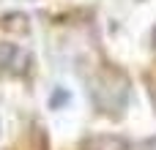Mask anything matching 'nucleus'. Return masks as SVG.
I'll return each instance as SVG.
<instances>
[{
  "label": "nucleus",
  "mask_w": 156,
  "mask_h": 150,
  "mask_svg": "<svg viewBox=\"0 0 156 150\" xmlns=\"http://www.w3.org/2000/svg\"><path fill=\"white\" fill-rule=\"evenodd\" d=\"M33 66H36L33 55L27 49H22V46H14L5 74H11V77H27V74H33Z\"/></svg>",
  "instance_id": "obj_3"
},
{
  "label": "nucleus",
  "mask_w": 156,
  "mask_h": 150,
  "mask_svg": "<svg viewBox=\"0 0 156 150\" xmlns=\"http://www.w3.org/2000/svg\"><path fill=\"white\" fill-rule=\"evenodd\" d=\"M143 150H156V134H154V137H148V139L143 142Z\"/></svg>",
  "instance_id": "obj_6"
},
{
  "label": "nucleus",
  "mask_w": 156,
  "mask_h": 150,
  "mask_svg": "<svg viewBox=\"0 0 156 150\" xmlns=\"http://www.w3.org/2000/svg\"><path fill=\"white\" fill-rule=\"evenodd\" d=\"M80 150H132V145L118 134H93L80 142Z\"/></svg>",
  "instance_id": "obj_2"
},
{
  "label": "nucleus",
  "mask_w": 156,
  "mask_h": 150,
  "mask_svg": "<svg viewBox=\"0 0 156 150\" xmlns=\"http://www.w3.org/2000/svg\"><path fill=\"white\" fill-rule=\"evenodd\" d=\"M90 98L104 112H110V109H115V115L123 112V107L129 101V79H126V74L121 68H115V66H101L96 71V82L90 85Z\"/></svg>",
  "instance_id": "obj_1"
},
{
  "label": "nucleus",
  "mask_w": 156,
  "mask_h": 150,
  "mask_svg": "<svg viewBox=\"0 0 156 150\" xmlns=\"http://www.w3.org/2000/svg\"><path fill=\"white\" fill-rule=\"evenodd\" d=\"M69 101H71V93H69L66 87H55V93L49 96V107H52V109H63Z\"/></svg>",
  "instance_id": "obj_5"
},
{
  "label": "nucleus",
  "mask_w": 156,
  "mask_h": 150,
  "mask_svg": "<svg viewBox=\"0 0 156 150\" xmlns=\"http://www.w3.org/2000/svg\"><path fill=\"white\" fill-rule=\"evenodd\" d=\"M0 30H5V33H11V36H27V33H30V19H27V14H22V11L3 14V16H0Z\"/></svg>",
  "instance_id": "obj_4"
}]
</instances>
